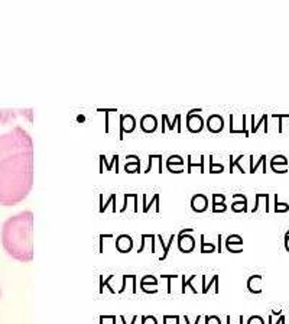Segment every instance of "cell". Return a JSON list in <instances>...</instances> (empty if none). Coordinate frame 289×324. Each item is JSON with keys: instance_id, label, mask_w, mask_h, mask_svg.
Wrapping results in <instances>:
<instances>
[{"instance_id": "ee69618b", "label": "cell", "mask_w": 289, "mask_h": 324, "mask_svg": "<svg viewBox=\"0 0 289 324\" xmlns=\"http://www.w3.org/2000/svg\"><path fill=\"white\" fill-rule=\"evenodd\" d=\"M130 199V193H127V194H124V203H123V207H122V213L123 212H126V209H127V200Z\"/></svg>"}, {"instance_id": "603a6c76", "label": "cell", "mask_w": 289, "mask_h": 324, "mask_svg": "<svg viewBox=\"0 0 289 324\" xmlns=\"http://www.w3.org/2000/svg\"><path fill=\"white\" fill-rule=\"evenodd\" d=\"M243 158H244V154L239 155L237 158H234L233 155H230V156H228V159H230V170H228V172H230V174H233L234 167H237V168H239V171H240L242 174H244V172H246V171H244V168L240 165V161H242Z\"/></svg>"}, {"instance_id": "6da1fadb", "label": "cell", "mask_w": 289, "mask_h": 324, "mask_svg": "<svg viewBox=\"0 0 289 324\" xmlns=\"http://www.w3.org/2000/svg\"><path fill=\"white\" fill-rule=\"evenodd\" d=\"M33 185V151L20 152L0 161V204L22 203Z\"/></svg>"}, {"instance_id": "b9f144b4", "label": "cell", "mask_w": 289, "mask_h": 324, "mask_svg": "<svg viewBox=\"0 0 289 324\" xmlns=\"http://www.w3.org/2000/svg\"><path fill=\"white\" fill-rule=\"evenodd\" d=\"M151 242H152V247H151V252L152 253H156V243H155V239H156V234H153V233H151Z\"/></svg>"}, {"instance_id": "7c38bea8", "label": "cell", "mask_w": 289, "mask_h": 324, "mask_svg": "<svg viewBox=\"0 0 289 324\" xmlns=\"http://www.w3.org/2000/svg\"><path fill=\"white\" fill-rule=\"evenodd\" d=\"M140 129L143 133H153L158 129V119L155 114H143L140 119Z\"/></svg>"}, {"instance_id": "74e56055", "label": "cell", "mask_w": 289, "mask_h": 324, "mask_svg": "<svg viewBox=\"0 0 289 324\" xmlns=\"http://www.w3.org/2000/svg\"><path fill=\"white\" fill-rule=\"evenodd\" d=\"M178 277H180V275H177V274H172V275H167V274H162V275H161V278H164V279H168V291H167L168 294H171V293H172V290H171V281H172V279H177Z\"/></svg>"}, {"instance_id": "5b68a950", "label": "cell", "mask_w": 289, "mask_h": 324, "mask_svg": "<svg viewBox=\"0 0 289 324\" xmlns=\"http://www.w3.org/2000/svg\"><path fill=\"white\" fill-rule=\"evenodd\" d=\"M202 108H193L187 113V129L190 133H199L204 129V117L201 116Z\"/></svg>"}, {"instance_id": "d6a6232c", "label": "cell", "mask_w": 289, "mask_h": 324, "mask_svg": "<svg viewBox=\"0 0 289 324\" xmlns=\"http://www.w3.org/2000/svg\"><path fill=\"white\" fill-rule=\"evenodd\" d=\"M153 204H156V207L159 209V193H156V194H153V197H152V200H151V203L149 204H146V206H143V209H142V212L146 215L149 210H151V207L153 206Z\"/></svg>"}, {"instance_id": "52a82bcc", "label": "cell", "mask_w": 289, "mask_h": 324, "mask_svg": "<svg viewBox=\"0 0 289 324\" xmlns=\"http://www.w3.org/2000/svg\"><path fill=\"white\" fill-rule=\"evenodd\" d=\"M136 129V119L133 114H120V135L119 139L123 140V133H133Z\"/></svg>"}, {"instance_id": "9a60e30c", "label": "cell", "mask_w": 289, "mask_h": 324, "mask_svg": "<svg viewBox=\"0 0 289 324\" xmlns=\"http://www.w3.org/2000/svg\"><path fill=\"white\" fill-rule=\"evenodd\" d=\"M262 275L259 274H255V275H250L249 279H247V290L249 293L252 294H262Z\"/></svg>"}, {"instance_id": "4dcf8cb0", "label": "cell", "mask_w": 289, "mask_h": 324, "mask_svg": "<svg viewBox=\"0 0 289 324\" xmlns=\"http://www.w3.org/2000/svg\"><path fill=\"white\" fill-rule=\"evenodd\" d=\"M194 278H195V275L190 277V279H187V277H185V275H183V290H181V293H183V294H185V293H187V285H190V287H191V291H193L194 294H197V293H198V291H195V288H194V285H193Z\"/></svg>"}, {"instance_id": "836d02e7", "label": "cell", "mask_w": 289, "mask_h": 324, "mask_svg": "<svg viewBox=\"0 0 289 324\" xmlns=\"http://www.w3.org/2000/svg\"><path fill=\"white\" fill-rule=\"evenodd\" d=\"M116 197H117V196H116V193L110 194V197H108V200H107L106 203H103V201H101V199H100V209H98V212H100V213H104V212H106V209H107V206H108L110 203H113V201L116 200Z\"/></svg>"}, {"instance_id": "e575fe53", "label": "cell", "mask_w": 289, "mask_h": 324, "mask_svg": "<svg viewBox=\"0 0 289 324\" xmlns=\"http://www.w3.org/2000/svg\"><path fill=\"white\" fill-rule=\"evenodd\" d=\"M140 322L142 324H158V319L152 314H148V316H142Z\"/></svg>"}, {"instance_id": "60d3db41", "label": "cell", "mask_w": 289, "mask_h": 324, "mask_svg": "<svg viewBox=\"0 0 289 324\" xmlns=\"http://www.w3.org/2000/svg\"><path fill=\"white\" fill-rule=\"evenodd\" d=\"M272 117H278V120H279V133H282V119L284 117H289V114H274Z\"/></svg>"}, {"instance_id": "4316f807", "label": "cell", "mask_w": 289, "mask_h": 324, "mask_svg": "<svg viewBox=\"0 0 289 324\" xmlns=\"http://www.w3.org/2000/svg\"><path fill=\"white\" fill-rule=\"evenodd\" d=\"M187 162H188V164H187V165H188V168H187V172H188V174L193 172L194 167H199L201 174H204V155H201V162H199V164H193V156H191V155L187 156Z\"/></svg>"}, {"instance_id": "8992f818", "label": "cell", "mask_w": 289, "mask_h": 324, "mask_svg": "<svg viewBox=\"0 0 289 324\" xmlns=\"http://www.w3.org/2000/svg\"><path fill=\"white\" fill-rule=\"evenodd\" d=\"M224 246L230 253H242L243 252V237L237 233H231L226 237Z\"/></svg>"}, {"instance_id": "5bb4252c", "label": "cell", "mask_w": 289, "mask_h": 324, "mask_svg": "<svg viewBox=\"0 0 289 324\" xmlns=\"http://www.w3.org/2000/svg\"><path fill=\"white\" fill-rule=\"evenodd\" d=\"M233 199H236L231 203V212L233 213H246L247 212V197L244 194H234Z\"/></svg>"}, {"instance_id": "ac0fdd59", "label": "cell", "mask_w": 289, "mask_h": 324, "mask_svg": "<svg viewBox=\"0 0 289 324\" xmlns=\"http://www.w3.org/2000/svg\"><path fill=\"white\" fill-rule=\"evenodd\" d=\"M167 124L169 126V130H172L175 127V124H178V133H181V114L177 113L174 122H168V114H162V129H161L162 133L167 132Z\"/></svg>"}, {"instance_id": "ab89813d", "label": "cell", "mask_w": 289, "mask_h": 324, "mask_svg": "<svg viewBox=\"0 0 289 324\" xmlns=\"http://www.w3.org/2000/svg\"><path fill=\"white\" fill-rule=\"evenodd\" d=\"M269 324H285V314L282 313L279 317H278V320L274 323V320H272V314H269Z\"/></svg>"}, {"instance_id": "bcb514c9", "label": "cell", "mask_w": 289, "mask_h": 324, "mask_svg": "<svg viewBox=\"0 0 289 324\" xmlns=\"http://www.w3.org/2000/svg\"><path fill=\"white\" fill-rule=\"evenodd\" d=\"M217 239H218V246H217V252L221 253L223 247H221V240H223V234H217Z\"/></svg>"}, {"instance_id": "2e32d148", "label": "cell", "mask_w": 289, "mask_h": 324, "mask_svg": "<svg viewBox=\"0 0 289 324\" xmlns=\"http://www.w3.org/2000/svg\"><path fill=\"white\" fill-rule=\"evenodd\" d=\"M184 165H185V162H184V158L181 156V155H171L169 158H168V161H167V170L169 171V172H172V174H180L178 171H177V168L175 167H180V168H184Z\"/></svg>"}, {"instance_id": "ba28073f", "label": "cell", "mask_w": 289, "mask_h": 324, "mask_svg": "<svg viewBox=\"0 0 289 324\" xmlns=\"http://www.w3.org/2000/svg\"><path fill=\"white\" fill-rule=\"evenodd\" d=\"M205 127L210 133H221L223 129H224V119L221 114H211L208 116L207 122H205Z\"/></svg>"}, {"instance_id": "44dd1931", "label": "cell", "mask_w": 289, "mask_h": 324, "mask_svg": "<svg viewBox=\"0 0 289 324\" xmlns=\"http://www.w3.org/2000/svg\"><path fill=\"white\" fill-rule=\"evenodd\" d=\"M268 119H269V116H268V114H263V116L260 117V120H259L258 123H255V114H253V116H250V120H252V133H256L262 124L265 126L263 132H265V133H268V132H269V129H268Z\"/></svg>"}, {"instance_id": "7dc6e473", "label": "cell", "mask_w": 289, "mask_h": 324, "mask_svg": "<svg viewBox=\"0 0 289 324\" xmlns=\"http://www.w3.org/2000/svg\"><path fill=\"white\" fill-rule=\"evenodd\" d=\"M120 320H122V323L126 324V319H124V316H123V314L120 316ZM136 320H137V316L135 314V316L132 317V323H130V324H136Z\"/></svg>"}, {"instance_id": "d4e9b609", "label": "cell", "mask_w": 289, "mask_h": 324, "mask_svg": "<svg viewBox=\"0 0 289 324\" xmlns=\"http://www.w3.org/2000/svg\"><path fill=\"white\" fill-rule=\"evenodd\" d=\"M215 245L211 242H205V234H201V253H213L215 252Z\"/></svg>"}, {"instance_id": "3957f363", "label": "cell", "mask_w": 289, "mask_h": 324, "mask_svg": "<svg viewBox=\"0 0 289 324\" xmlns=\"http://www.w3.org/2000/svg\"><path fill=\"white\" fill-rule=\"evenodd\" d=\"M26 151H33V143L30 135L25 129L13 127L7 133L0 135V161Z\"/></svg>"}, {"instance_id": "7a4b0ae2", "label": "cell", "mask_w": 289, "mask_h": 324, "mask_svg": "<svg viewBox=\"0 0 289 324\" xmlns=\"http://www.w3.org/2000/svg\"><path fill=\"white\" fill-rule=\"evenodd\" d=\"M1 245L13 259L33 261V213L30 210L9 217L3 223Z\"/></svg>"}, {"instance_id": "277c9868", "label": "cell", "mask_w": 289, "mask_h": 324, "mask_svg": "<svg viewBox=\"0 0 289 324\" xmlns=\"http://www.w3.org/2000/svg\"><path fill=\"white\" fill-rule=\"evenodd\" d=\"M194 233V229H183L181 231L177 233V245L178 250L181 253H191L195 249V239L191 234Z\"/></svg>"}, {"instance_id": "83f0119b", "label": "cell", "mask_w": 289, "mask_h": 324, "mask_svg": "<svg viewBox=\"0 0 289 324\" xmlns=\"http://www.w3.org/2000/svg\"><path fill=\"white\" fill-rule=\"evenodd\" d=\"M204 278H205V275H202V294H207L208 291H210V288L214 285V284H218V275L215 274V275H213V278H211V281L208 282V284H205V281H204Z\"/></svg>"}, {"instance_id": "f907efd6", "label": "cell", "mask_w": 289, "mask_h": 324, "mask_svg": "<svg viewBox=\"0 0 289 324\" xmlns=\"http://www.w3.org/2000/svg\"><path fill=\"white\" fill-rule=\"evenodd\" d=\"M288 233H289V230H288Z\"/></svg>"}, {"instance_id": "8d00e7d4", "label": "cell", "mask_w": 289, "mask_h": 324, "mask_svg": "<svg viewBox=\"0 0 289 324\" xmlns=\"http://www.w3.org/2000/svg\"><path fill=\"white\" fill-rule=\"evenodd\" d=\"M246 324H265V320H263L262 316L255 314V316H250V317L247 319V323Z\"/></svg>"}, {"instance_id": "1f68e13d", "label": "cell", "mask_w": 289, "mask_h": 324, "mask_svg": "<svg viewBox=\"0 0 289 324\" xmlns=\"http://www.w3.org/2000/svg\"><path fill=\"white\" fill-rule=\"evenodd\" d=\"M97 111H103V113H106V133H108L110 132V120H108V114L110 113H113V111H117V108H97Z\"/></svg>"}, {"instance_id": "e0dca14e", "label": "cell", "mask_w": 289, "mask_h": 324, "mask_svg": "<svg viewBox=\"0 0 289 324\" xmlns=\"http://www.w3.org/2000/svg\"><path fill=\"white\" fill-rule=\"evenodd\" d=\"M213 199V213H224L227 210L226 206V196L224 194H217L214 193L211 196Z\"/></svg>"}, {"instance_id": "f546056e", "label": "cell", "mask_w": 289, "mask_h": 324, "mask_svg": "<svg viewBox=\"0 0 289 324\" xmlns=\"http://www.w3.org/2000/svg\"><path fill=\"white\" fill-rule=\"evenodd\" d=\"M289 212L288 203H281L278 200V194H275V213H287Z\"/></svg>"}, {"instance_id": "7bdbcfd3", "label": "cell", "mask_w": 289, "mask_h": 324, "mask_svg": "<svg viewBox=\"0 0 289 324\" xmlns=\"http://www.w3.org/2000/svg\"><path fill=\"white\" fill-rule=\"evenodd\" d=\"M256 203H255V207H253V210H252V213H256L258 210H259V203H260V193H258L256 196Z\"/></svg>"}, {"instance_id": "4fadbf2b", "label": "cell", "mask_w": 289, "mask_h": 324, "mask_svg": "<svg viewBox=\"0 0 289 324\" xmlns=\"http://www.w3.org/2000/svg\"><path fill=\"white\" fill-rule=\"evenodd\" d=\"M126 159H127V162L123 167L124 172H127V174H140L142 172V170H140V158L137 155H127Z\"/></svg>"}, {"instance_id": "484cf974", "label": "cell", "mask_w": 289, "mask_h": 324, "mask_svg": "<svg viewBox=\"0 0 289 324\" xmlns=\"http://www.w3.org/2000/svg\"><path fill=\"white\" fill-rule=\"evenodd\" d=\"M224 165L223 164H214V156L210 155V174H221L224 172Z\"/></svg>"}, {"instance_id": "c3c4849f", "label": "cell", "mask_w": 289, "mask_h": 324, "mask_svg": "<svg viewBox=\"0 0 289 324\" xmlns=\"http://www.w3.org/2000/svg\"><path fill=\"white\" fill-rule=\"evenodd\" d=\"M285 249H287V252H289V233L288 231L285 233Z\"/></svg>"}, {"instance_id": "681fc988", "label": "cell", "mask_w": 289, "mask_h": 324, "mask_svg": "<svg viewBox=\"0 0 289 324\" xmlns=\"http://www.w3.org/2000/svg\"><path fill=\"white\" fill-rule=\"evenodd\" d=\"M230 319H231V317H230V314H228V316H227V324H231L230 323ZM237 324H243V316L239 317V323Z\"/></svg>"}, {"instance_id": "f6af8a7d", "label": "cell", "mask_w": 289, "mask_h": 324, "mask_svg": "<svg viewBox=\"0 0 289 324\" xmlns=\"http://www.w3.org/2000/svg\"><path fill=\"white\" fill-rule=\"evenodd\" d=\"M201 319H202V316L199 314V316H197V319H195V323L194 324H198L199 322H201ZM184 320H185V323L187 324H191L190 323V319H188V316H184Z\"/></svg>"}, {"instance_id": "d6986e66", "label": "cell", "mask_w": 289, "mask_h": 324, "mask_svg": "<svg viewBox=\"0 0 289 324\" xmlns=\"http://www.w3.org/2000/svg\"><path fill=\"white\" fill-rule=\"evenodd\" d=\"M175 237H177V234H175V233H172V234H171V237H169V242H168V243H165V242H164L162 234H158V240L161 242V245H162V247H164V253H162V256H159V261H165V259L168 258L169 249H171L172 242L175 240Z\"/></svg>"}, {"instance_id": "f1b7e54d", "label": "cell", "mask_w": 289, "mask_h": 324, "mask_svg": "<svg viewBox=\"0 0 289 324\" xmlns=\"http://www.w3.org/2000/svg\"><path fill=\"white\" fill-rule=\"evenodd\" d=\"M110 279H113V275H110L107 279H103V277L100 275V288H98L100 294H103V293H104V291H103V290H104V287H107V288H108V291H110V293H113V294H114V293H117V291H114V290L111 288V285H110Z\"/></svg>"}, {"instance_id": "f35d334b", "label": "cell", "mask_w": 289, "mask_h": 324, "mask_svg": "<svg viewBox=\"0 0 289 324\" xmlns=\"http://www.w3.org/2000/svg\"><path fill=\"white\" fill-rule=\"evenodd\" d=\"M111 239L113 237V233H100V253L104 252V247H103V240L104 239Z\"/></svg>"}, {"instance_id": "ffe728a7", "label": "cell", "mask_w": 289, "mask_h": 324, "mask_svg": "<svg viewBox=\"0 0 289 324\" xmlns=\"http://www.w3.org/2000/svg\"><path fill=\"white\" fill-rule=\"evenodd\" d=\"M149 285H152L153 288L156 287V285H159V281H158V278L155 277V275H145L142 279H140V288H142V291L146 294L148 293V287Z\"/></svg>"}, {"instance_id": "cb8c5ba5", "label": "cell", "mask_w": 289, "mask_h": 324, "mask_svg": "<svg viewBox=\"0 0 289 324\" xmlns=\"http://www.w3.org/2000/svg\"><path fill=\"white\" fill-rule=\"evenodd\" d=\"M260 165H263V174H266V155H262L258 164H253V155H250V174H255Z\"/></svg>"}, {"instance_id": "d590c367", "label": "cell", "mask_w": 289, "mask_h": 324, "mask_svg": "<svg viewBox=\"0 0 289 324\" xmlns=\"http://www.w3.org/2000/svg\"><path fill=\"white\" fill-rule=\"evenodd\" d=\"M204 322L205 324H221V320L218 316L215 314H211V316H204Z\"/></svg>"}, {"instance_id": "9c48e42d", "label": "cell", "mask_w": 289, "mask_h": 324, "mask_svg": "<svg viewBox=\"0 0 289 324\" xmlns=\"http://www.w3.org/2000/svg\"><path fill=\"white\" fill-rule=\"evenodd\" d=\"M116 249L120 253H129L133 249V237L127 233H122L116 237Z\"/></svg>"}, {"instance_id": "30bf717a", "label": "cell", "mask_w": 289, "mask_h": 324, "mask_svg": "<svg viewBox=\"0 0 289 324\" xmlns=\"http://www.w3.org/2000/svg\"><path fill=\"white\" fill-rule=\"evenodd\" d=\"M191 210L194 213H204L208 209V199L202 193H197L191 197Z\"/></svg>"}, {"instance_id": "7402d4cb", "label": "cell", "mask_w": 289, "mask_h": 324, "mask_svg": "<svg viewBox=\"0 0 289 324\" xmlns=\"http://www.w3.org/2000/svg\"><path fill=\"white\" fill-rule=\"evenodd\" d=\"M100 161L106 164V170H107V171H111V168L114 167V172H116V174L120 172V167H119V155H113L111 162H107L106 155H100Z\"/></svg>"}, {"instance_id": "8fae6325", "label": "cell", "mask_w": 289, "mask_h": 324, "mask_svg": "<svg viewBox=\"0 0 289 324\" xmlns=\"http://www.w3.org/2000/svg\"><path fill=\"white\" fill-rule=\"evenodd\" d=\"M288 158L285 155H275L271 159V170L275 174H287L288 172Z\"/></svg>"}]
</instances>
